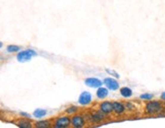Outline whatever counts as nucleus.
Segmentation results:
<instances>
[{
  "instance_id": "1",
  "label": "nucleus",
  "mask_w": 165,
  "mask_h": 128,
  "mask_svg": "<svg viewBox=\"0 0 165 128\" xmlns=\"http://www.w3.org/2000/svg\"><path fill=\"white\" fill-rule=\"evenodd\" d=\"M36 55H37V52L32 49H28L18 52V55H16V59H18V62H26V61L31 60Z\"/></svg>"
},
{
  "instance_id": "2",
  "label": "nucleus",
  "mask_w": 165,
  "mask_h": 128,
  "mask_svg": "<svg viewBox=\"0 0 165 128\" xmlns=\"http://www.w3.org/2000/svg\"><path fill=\"white\" fill-rule=\"evenodd\" d=\"M71 125V118L68 116H59L55 119L53 126L55 128H66Z\"/></svg>"
},
{
  "instance_id": "3",
  "label": "nucleus",
  "mask_w": 165,
  "mask_h": 128,
  "mask_svg": "<svg viewBox=\"0 0 165 128\" xmlns=\"http://www.w3.org/2000/svg\"><path fill=\"white\" fill-rule=\"evenodd\" d=\"M162 110V105L160 102L157 101H150L149 103H147L146 105V112L150 115L153 114H157Z\"/></svg>"
},
{
  "instance_id": "4",
  "label": "nucleus",
  "mask_w": 165,
  "mask_h": 128,
  "mask_svg": "<svg viewBox=\"0 0 165 128\" xmlns=\"http://www.w3.org/2000/svg\"><path fill=\"white\" fill-rule=\"evenodd\" d=\"M86 125V119L83 115H78L75 114L71 117V126L75 128H82Z\"/></svg>"
},
{
  "instance_id": "5",
  "label": "nucleus",
  "mask_w": 165,
  "mask_h": 128,
  "mask_svg": "<svg viewBox=\"0 0 165 128\" xmlns=\"http://www.w3.org/2000/svg\"><path fill=\"white\" fill-rule=\"evenodd\" d=\"M78 104L82 106H88L92 102V95L89 92H82L78 96Z\"/></svg>"
},
{
  "instance_id": "6",
  "label": "nucleus",
  "mask_w": 165,
  "mask_h": 128,
  "mask_svg": "<svg viewBox=\"0 0 165 128\" xmlns=\"http://www.w3.org/2000/svg\"><path fill=\"white\" fill-rule=\"evenodd\" d=\"M85 84L89 87H93V89H98V87H102L103 81L100 80L99 78L96 77H88L85 79Z\"/></svg>"
},
{
  "instance_id": "7",
  "label": "nucleus",
  "mask_w": 165,
  "mask_h": 128,
  "mask_svg": "<svg viewBox=\"0 0 165 128\" xmlns=\"http://www.w3.org/2000/svg\"><path fill=\"white\" fill-rule=\"evenodd\" d=\"M103 84L106 85V87H108L109 91H117L119 89L118 81L112 77H106L103 80Z\"/></svg>"
},
{
  "instance_id": "8",
  "label": "nucleus",
  "mask_w": 165,
  "mask_h": 128,
  "mask_svg": "<svg viewBox=\"0 0 165 128\" xmlns=\"http://www.w3.org/2000/svg\"><path fill=\"white\" fill-rule=\"evenodd\" d=\"M105 115H106V114H104L102 111L95 112L89 115V120L92 123H99V122H101L102 120L105 119Z\"/></svg>"
},
{
  "instance_id": "9",
  "label": "nucleus",
  "mask_w": 165,
  "mask_h": 128,
  "mask_svg": "<svg viewBox=\"0 0 165 128\" xmlns=\"http://www.w3.org/2000/svg\"><path fill=\"white\" fill-rule=\"evenodd\" d=\"M100 108V111H102L104 114H106V115H108L111 112H113V104L111 103V102H108V101H104L102 102L101 104H100L99 106Z\"/></svg>"
},
{
  "instance_id": "10",
  "label": "nucleus",
  "mask_w": 165,
  "mask_h": 128,
  "mask_svg": "<svg viewBox=\"0 0 165 128\" xmlns=\"http://www.w3.org/2000/svg\"><path fill=\"white\" fill-rule=\"evenodd\" d=\"M112 104H113V112L116 113L117 115L124 113V111L126 110L124 104L120 103V102H112Z\"/></svg>"
},
{
  "instance_id": "11",
  "label": "nucleus",
  "mask_w": 165,
  "mask_h": 128,
  "mask_svg": "<svg viewBox=\"0 0 165 128\" xmlns=\"http://www.w3.org/2000/svg\"><path fill=\"white\" fill-rule=\"evenodd\" d=\"M109 94V89L108 87H98L97 92H96V96L98 99H101L103 100L106 98L107 96H108Z\"/></svg>"
},
{
  "instance_id": "12",
  "label": "nucleus",
  "mask_w": 165,
  "mask_h": 128,
  "mask_svg": "<svg viewBox=\"0 0 165 128\" xmlns=\"http://www.w3.org/2000/svg\"><path fill=\"white\" fill-rule=\"evenodd\" d=\"M15 124L18 125V127H21V128H31L33 126L32 122L29 120V118H25V119L18 120V122L15 123Z\"/></svg>"
},
{
  "instance_id": "13",
  "label": "nucleus",
  "mask_w": 165,
  "mask_h": 128,
  "mask_svg": "<svg viewBox=\"0 0 165 128\" xmlns=\"http://www.w3.org/2000/svg\"><path fill=\"white\" fill-rule=\"evenodd\" d=\"M119 92H120L121 96H122L123 98H125V99H128V98H131V97L133 96V91H131V89H130V87H121V89H119Z\"/></svg>"
},
{
  "instance_id": "14",
  "label": "nucleus",
  "mask_w": 165,
  "mask_h": 128,
  "mask_svg": "<svg viewBox=\"0 0 165 128\" xmlns=\"http://www.w3.org/2000/svg\"><path fill=\"white\" fill-rule=\"evenodd\" d=\"M47 115V111L45 109H37V110L34 111L33 113V116L36 118H43Z\"/></svg>"
},
{
  "instance_id": "15",
  "label": "nucleus",
  "mask_w": 165,
  "mask_h": 128,
  "mask_svg": "<svg viewBox=\"0 0 165 128\" xmlns=\"http://www.w3.org/2000/svg\"><path fill=\"white\" fill-rule=\"evenodd\" d=\"M37 128H48L50 127V121L49 120H40L36 122L35 125Z\"/></svg>"
},
{
  "instance_id": "16",
  "label": "nucleus",
  "mask_w": 165,
  "mask_h": 128,
  "mask_svg": "<svg viewBox=\"0 0 165 128\" xmlns=\"http://www.w3.org/2000/svg\"><path fill=\"white\" fill-rule=\"evenodd\" d=\"M6 50L8 53H15V52L20 51V47L16 46V45H8L6 47Z\"/></svg>"
},
{
  "instance_id": "17",
  "label": "nucleus",
  "mask_w": 165,
  "mask_h": 128,
  "mask_svg": "<svg viewBox=\"0 0 165 128\" xmlns=\"http://www.w3.org/2000/svg\"><path fill=\"white\" fill-rule=\"evenodd\" d=\"M78 111V108L76 106H70L68 107L67 109H66V114H68V115H75V114H76V112Z\"/></svg>"
},
{
  "instance_id": "18",
  "label": "nucleus",
  "mask_w": 165,
  "mask_h": 128,
  "mask_svg": "<svg viewBox=\"0 0 165 128\" xmlns=\"http://www.w3.org/2000/svg\"><path fill=\"white\" fill-rule=\"evenodd\" d=\"M141 100H146V101H150V100L153 99V95L152 94H143L140 96Z\"/></svg>"
},
{
  "instance_id": "19",
  "label": "nucleus",
  "mask_w": 165,
  "mask_h": 128,
  "mask_svg": "<svg viewBox=\"0 0 165 128\" xmlns=\"http://www.w3.org/2000/svg\"><path fill=\"white\" fill-rule=\"evenodd\" d=\"M106 72L108 73V74H110V75H113V76L116 77V78L120 77V75H119L118 73H117L116 71H114V70H111V69H108V68H106Z\"/></svg>"
},
{
  "instance_id": "20",
  "label": "nucleus",
  "mask_w": 165,
  "mask_h": 128,
  "mask_svg": "<svg viewBox=\"0 0 165 128\" xmlns=\"http://www.w3.org/2000/svg\"><path fill=\"white\" fill-rule=\"evenodd\" d=\"M124 106H125V109L128 111H133L135 110V106H133V104L130 103V102H128V103L124 104Z\"/></svg>"
},
{
  "instance_id": "21",
  "label": "nucleus",
  "mask_w": 165,
  "mask_h": 128,
  "mask_svg": "<svg viewBox=\"0 0 165 128\" xmlns=\"http://www.w3.org/2000/svg\"><path fill=\"white\" fill-rule=\"evenodd\" d=\"M20 114H21V116H23V117H25V118H30V117H31V116H30V115H29V114H27V113H25V112H21Z\"/></svg>"
},
{
  "instance_id": "22",
  "label": "nucleus",
  "mask_w": 165,
  "mask_h": 128,
  "mask_svg": "<svg viewBox=\"0 0 165 128\" xmlns=\"http://www.w3.org/2000/svg\"><path fill=\"white\" fill-rule=\"evenodd\" d=\"M161 99H162V100H165V92L161 95Z\"/></svg>"
},
{
  "instance_id": "23",
  "label": "nucleus",
  "mask_w": 165,
  "mask_h": 128,
  "mask_svg": "<svg viewBox=\"0 0 165 128\" xmlns=\"http://www.w3.org/2000/svg\"><path fill=\"white\" fill-rule=\"evenodd\" d=\"M164 107H165V103H164Z\"/></svg>"
}]
</instances>
